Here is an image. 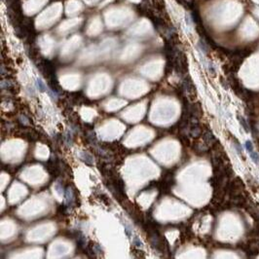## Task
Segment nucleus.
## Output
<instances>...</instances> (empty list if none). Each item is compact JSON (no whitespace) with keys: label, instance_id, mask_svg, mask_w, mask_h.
Masks as SVG:
<instances>
[{"label":"nucleus","instance_id":"20e7f679","mask_svg":"<svg viewBox=\"0 0 259 259\" xmlns=\"http://www.w3.org/2000/svg\"><path fill=\"white\" fill-rule=\"evenodd\" d=\"M246 149L247 150V152H249V153L254 150L253 144H252V142L250 141V140H246Z\"/></svg>","mask_w":259,"mask_h":259},{"label":"nucleus","instance_id":"7ed1b4c3","mask_svg":"<svg viewBox=\"0 0 259 259\" xmlns=\"http://www.w3.org/2000/svg\"><path fill=\"white\" fill-rule=\"evenodd\" d=\"M249 156H250V159L251 161H252L255 165H259V154L256 152V151H251V152H249Z\"/></svg>","mask_w":259,"mask_h":259},{"label":"nucleus","instance_id":"f257e3e1","mask_svg":"<svg viewBox=\"0 0 259 259\" xmlns=\"http://www.w3.org/2000/svg\"><path fill=\"white\" fill-rule=\"evenodd\" d=\"M238 120H239V122H240V126L243 127V129L245 130V132H250L249 126V123H247L245 118H243V116H240V115H238Z\"/></svg>","mask_w":259,"mask_h":259},{"label":"nucleus","instance_id":"f03ea898","mask_svg":"<svg viewBox=\"0 0 259 259\" xmlns=\"http://www.w3.org/2000/svg\"><path fill=\"white\" fill-rule=\"evenodd\" d=\"M204 140H205L206 143L208 144H212L214 141H215V138L214 135H212V132H206L205 135H204Z\"/></svg>","mask_w":259,"mask_h":259}]
</instances>
